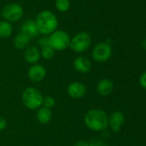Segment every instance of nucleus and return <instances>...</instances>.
<instances>
[{
    "label": "nucleus",
    "mask_w": 146,
    "mask_h": 146,
    "mask_svg": "<svg viewBox=\"0 0 146 146\" xmlns=\"http://www.w3.org/2000/svg\"><path fill=\"white\" fill-rule=\"evenodd\" d=\"M84 123L88 128L96 132L105 131L108 127V115L100 109H92L89 110L83 118Z\"/></svg>",
    "instance_id": "nucleus-1"
},
{
    "label": "nucleus",
    "mask_w": 146,
    "mask_h": 146,
    "mask_svg": "<svg viewBox=\"0 0 146 146\" xmlns=\"http://www.w3.org/2000/svg\"><path fill=\"white\" fill-rule=\"evenodd\" d=\"M35 23L39 33L48 36L58 29L59 20L56 15L50 10L40 11L35 18Z\"/></svg>",
    "instance_id": "nucleus-2"
},
{
    "label": "nucleus",
    "mask_w": 146,
    "mask_h": 146,
    "mask_svg": "<svg viewBox=\"0 0 146 146\" xmlns=\"http://www.w3.org/2000/svg\"><path fill=\"white\" fill-rule=\"evenodd\" d=\"M42 93L35 87H27L22 94V101L25 107L29 110H35L42 106Z\"/></svg>",
    "instance_id": "nucleus-3"
},
{
    "label": "nucleus",
    "mask_w": 146,
    "mask_h": 146,
    "mask_svg": "<svg viewBox=\"0 0 146 146\" xmlns=\"http://www.w3.org/2000/svg\"><path fill=\"white\" fill-rule=\"evenodd\" d=\"M49 45L55 51H62L70 47L71 37L63 30H56L50 35H48Z\"/></svg>",
    "instance_id": "nucleus-4"
},
{
    "label": "nucleus",
    "mask_w": 146,
    "mask_h": 146,
    "mask_svg": "<svg viewBox=\"0 0 146 146\" xmlns=\"http://www.w3.org/2000/svg\"><path fill=\"white\" fill-rule=\"evenodd\" d=\"M92 44V38L87 32H80L71 38L70 48L77 53H83L88 50Z\"/></svg>",
    "instance_id": "nucleus-5"
},
{
    "label": "nucleus",
    "mask_w": 146,
    "mask_h": 146,
    "mask_svg": "<svg viewBox=\"0 0 146 146\" xmlns=\"http://www.w3.org/2000/svg\"><path fill=\"white\" fill-rule=\"evenodd\" d=\"M24 10L22 6L17 3H10L5 5L1 11L3 20L9 23L19 21L22 18Z\"/></svg>",
    "instance_id": "nucleus-6"
},
{
    "label": "nucleus",
    "mask_w": 146,
    "mask_h": 146,
    "mask_svg": "<svg viewBox=\"0 0 146 146\" xmlns=\"http://www.w3.org/2000/svg\"><path fill=\"white\" fill-rule=\"evenodd\" d=\"M113 50L110 44L102 42L97 44L92 50V57L97 62H105L112 56Z\"/></svg>",
    "instance_id": "nucleus-7"
},
{
    "label": "nucleus",
    "mask_w": 146,
    "mask_h": 146,
    "mask_svg": "<svg viewBox=\"0 0 146 146\" xmlns=\"http://www.w3.org/2000/svg\"><path fill=\"white\" fill-rule=\"evenodd\" d=\"M125 122V115L120 110L113 112L108 116V127L114 133H119Z\"/></svg>",
    "instance_id": "nucleus-8"
},
{
    "label": "nucleus",
    "mask_w": 146,
    "mask_h": 146,
    "mask_svg": "<svg viewBox=\"0 0 146 146\" xmlns=\"http://www.w3.org/2000/svg\"><path fill=\"white\" fill-rule=\"evenodd\" d=\"M46 75V69L40 64H33L28 70V77L33 82L42 81Z\"/></svg>",
    "instance_id": "nucleus-9"
},
{
    "label": "nucleus",
    "mask_w": 146,
    "mask_h": 146,
    "mask_svg": "<svg viewBox=\"0 0 146 146\" xmlns=\"http://www.w3.org/2000/svg\"><path fill=\"white\" fill-rule=\"evenodd\" d=\"M87 88L85 85L79 81L71 83L67 87V94L73 99H80L85 96Z\"/></svg>",
    "instance_id": "nucleus-10"
},
{
    "label": "nucleus",
    "mask_w": 146,
    "mask_h": 146,
    "mask_svg": "<svg viewBox=\"0 0 146 146\" xmlns=\"http://www.w3.org/2000/svg\"><path fill=\"white\" fill-rule=\"evenodd\" d=\"M20 32L26 34L27 36H28L31 39L37 37L40 34L37 26H36V23H35V21L33 19L25 20L21 25Z\"/></svg>",
    "instance_id": "nucleus-11"
},
{
    "label": "nucleus",
    "mask_w": 146,
    "mask_h": 146,
    "mask_svg": "<svg viewBox=\"0 0 146 146\" xmlns=\"http://www.w3.org/2000/svg\"><path fill=\"white\" fill-rule=\"evenodd\" d=\"M74 69L80 74H87L92 68V63L90 60L86 56H77L73 61Z\"/></svg>",
    "instance_id": "nucleus-12"
},
{
    "label": "nucleus",
    "mask_w": 146,
    "mask_h": 146,
    "mask_svg": "<svg viewBox=\"0 0 146 146\" xmlns=\"http://www.w3.org/2000/svg\"><path fill=\"white\" fill-rule=\"evenodd\" d=\"M114 88L113 81L109 79H102L96 85V92L99 95L102 97H107L110 95Z\"/></svg>",
    "instance_id": "nucleus-13"
},
{
    "label": "nucleus",
    "mask_w": 146,
    "mask_h": 146,
    "mask_svg": "<svg viewBox=\"0 0 146 146\" xmlns=\"http://www.w3.org/2000/svg\"><path fill=\"white\" fill-rule=\"evenodd\" d=\"M40 50L35 46H28L24 51V59L29 64H36L40 59Z\"/></svg>",
    "instance_id": "nucleus-14"
},
{
    "label": "nucleus",
    "mask_w": 146,
    "mask_h": 146,
    "mask_svg": "<svg viewBox=\"0 0 146 146\" xmlns=\"http://www.w3.org/2000/svg\"><path fill=\"white\" fill-rule=\"evenodd\" d=\"M31 38L22 33H17L13 39V45L17 50H24L29 46Z\"/></svg>",
    "instance_id": "nucleus-15"
},
{
    "label": "nucleus",
    "mask_w": 146,
    "mask_h": 146,
    "mask_svg": "<svg viewBox=\"0 0 146 146\" xmlns=\"http://www.w3.org/2000/svg\"><path fill=\"white\" fill-rule=\"evenodd\" d=\"M36 118L40 124H47L52 118V113L51 109L44 106H40L36 112Z\"/></svg>",
    "instance_id": "nucleus-16"
},
{
    "label": "nucleus",
    "mask_w": 146,
    "mask_h": 146,
    "mask_svg": "<svg viewBox=\"0 0 146 146\" xmlns=\"http://www.w3.org/2000/svg\"><path fill=\"white\" fill-rule=\"evenodd\" d=\"M13 33V27L12 24L4 21L0 20V38H6L12 35Z\"/></svg>",
    "instance_id": "nucleus-17"
},
{
    "label": "nucleus",
    "mask_w": 146,
    "mask_h": 146,
    "mask_svg": "<svg viewBox=\"0 0 146 146\" xmlns=\"http://www.w3.org/2000/svg\"><path fill=\"white\" fill-rule=\"evenodd\" d=\"M55 7L59 12L65 13L70 9L71 2H70V0H56L55 1Z\"/></svg>",
    "instance_id": "nucleus-18"
},
{
    "label": "nucleus",
    "mask_w": 146,
    "mask_h": 146,
    "mask_svg": "<svg viewBox=\"0 0 146 146\" xmlns=\"http://www.w3.org/2000/svg\"><path fill=\"white\" fill-rule=\"evenodd\" d=\"M55 52L56 51L50 45H48L40 49V56L45 60H51L54 56Z\"/></svg>",
    "instance_id": "nucleus-19"
},
{
    "label": "nucleus",
    "mask_w": 146,
    "mask_h": 146,
    "mask_svg": "<svg viewBox=\"0 0 146 146\" xmlns=\"http://www.w3.org/2000/svg\"><path fill=\"white\" fill-rule=\"evenodd\" d=\"M56 104L55 99L51 97V96H46L45 98H43V102H42V106L46 107L48 109H52V107H54Z\"/></svg>",
    "instance_id": "nucleus-20"
},
{
    "label": "nucleus",
    "mask_w": 146,
    "mask_h": 146,
    "mask_svg": "<svg viewBox=\"0 0 146 146\" xmlns=\"http://www.w3.org/2000/svg\"><path fill=\"white\" fill-rule=\"evenodd\" d=\"M38 44L39 46L41 48L43 47H46V46H48L49 45V39H48V36H45L43 35L42 38H40L38 41Z\"/></svg>",
    "instance_id": "nucleus-21"
},
{
    "label": "nucleus",
    "mask_w": 146,
    "mask_h": 146,
    "mask_svg": "<svg viewBox=\"0 0 146 146\" xmlns=\"http://www.w3.org/2000/svg\"><path fill=\"white\" fill-rule=\"evenodd\" d=\"M89 146H108L103 140L98 139H92L89 143Z\"/></svg>",
    "instance_id": "nucleus-22"
},
{
    "label": "nucleus",
    "mask_w": 146,
    "mask_h": 146,
    "mask_svg": "<svg viewBox=\"0 0 146 146\" xmlns=\"http://www.w3.org/2000/svg\"><path fill=\"white\" fill-rule=\"evenodd\" d=\"M139 85L146 90V72L142 74L139 77Z\"/></svg>",
    "instance_id": "nucleus-23"
},
{
    "label": "nucleus",
    "mask_w": 146,
    "mask_h": 146,
    "mask_svg": "<svg viewBox=\"0 0 146 146\" xmlns=\"http://www.w3.org/2000/svg\"><path fill=\"white\" fill-rule=\"evenodd\" d=\"M6 126H7V121H6V119L4 117H3V116L0 115V131L4 130L5 127H6Z\"/></svg>",
    "instance_id": "nucleus-24"
},
{
    "label": "nucleus",
    "mask_w": 146,
    "mask_h": 146,
    "mask_svg": "<svg viewBox=\"0 0 146 146\" xmlns=\"http://www.w3.org/2000/svg\"><path fill=\"white\" fill-rule=\"evenodd\" d=\"M74 146H89V143L85 140H78L75 143Z\"/></svg>",
    "instance_id": "nucleus-25"
},
{
    "label": "nucleus",
    "mask_w": 146,
    "mask_h": 146,
    "mask_svg": "<svg viewBox=\"0 0 146 146\" xmlns=\"http://www.w3.org/2000/svg\"><path fill=\"white\" fill-rule=\"evenodd\" d=\"M142 47L146 50V38L144 40V41H143V42H142Z\"/></svg>",
    "instance_id": "nucleus-26"
},
{
    "label": "nucleus",
    "mask_w": 146,
    "mask_h": 146,
    "mask_svg": "<svg viewBox=\"0 0 146 146\" xmlns=\"http://www.w3.org/2000/svg\"><path fill=\"white\" fill-rule=\"evenodd\" d=\"M1 16H2V15H1V11H0V18H1Z\"/></svg>",
    "instance_id": "nucleus-27"
}]
</instances>
